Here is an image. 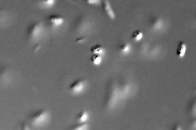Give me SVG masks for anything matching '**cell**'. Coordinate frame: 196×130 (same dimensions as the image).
I'll return each instance as SVG.
<instances>
[{"mask_svg":"<svg viewBox=\"0 0 196 130\" xmlns=\"http://www.w3.org/2000/svg\"><path fill=\"white\" fill-rule=\"evenodd\" d=\"M85 86L84 81L79 79L74 81L70 85V88L71 91L75 93H81L83 91Z\"/></svg>","mask_w":196,"mask_h":130,"instance_id":"1","label":"cell"},{"mask_svg":"<svg viewBox=\"0 0 196 130\" xmlns=\"http://www.w3.org/2000/svg\"><path fill=\"white\" fill-rule=\"evenodd\" d=\"M49 21L51 25L55 27H58L63 25L64 22V19L60 16L53 15L49 18Z\"/></svg>","mask_w":196,"mask_h":130,"instance_id":"2","label":"cell"},{"mask_svg":"<svg viewBox=\"0 0 196 130\" xmlns=\"http://www.w3.org/2000/svg\"><path fill=\"white\" fill-rule=\"evenodd\" d=\"M103 7L104 10L107 15L111 19H114L115 17V14L114 11L109 4V1L107 0H104L103 3Z\"/></svg>","mask_w":196,"mask_h":130,"instance_id":"3","label":"cell"},{"mask_svg":"<svg viewBox=\"0 0 196 130\" xmlns=\"http://www.w3.org/2000/svg\"><path fill=\"white\" fill-rule=\"evenodd\" d=\"M186 45L183 42H180L177 47L176 54L178 57H183L186 54Z\"/></svg>","mask_w":196,"mask_h":130,"instance_id":"4","label":"cell"},{"mask_svg":"<svg viewBox=\"0 0 196 130\" xmlns=\"http://www.w3.org/2000/svg\"><path fill=\"white\" fill-rule=\"evenodd\" d=\"M90 50L93 54L100 55L101 56L104 53L103 48L101 46L98 45H95L92 47Z\"/></svg>","mask_w":196,"mask_h":130,"instance_id":"5","label":"cell"},{"mask_svg":"<svg viewBox=\"0 0 196 130\" xmlns=\"http://www.w3.org/2000/svg\"><path fill=\"white\" fill-rule=\"evenodd\" d=\"M91 60L93 64L98 65L101 64L102 62V57L101 55L93 54L91 57Z\"/></svg>","mask_w":196,"mask_h":130,"instance_id":"6","label":"cell"},{"mask_svg":"<svg viewBox=\"0 0 196 130\" xmlns=\"http://www.w3.org/2000/svg\"><path fill=\"white\" fill-rule=\"evenodd\" d=\"M164 26V24L163 20L161 19H158L156 20L153 25V29L155 30L158 31L162 29Z\"/></svg>","mask_w":196,"mask_h":130,"instance_id":"7","label":"cell"},{"mask_svg":"<svg viewBox=\"0 0 196 130\" xmlns=\"http://www.w3.org/2000/svg\"><path fill=\"white\" fill-rule=\"evenodd\" d=\"M143 33L140 31H135L132 35V39L136 41H140L143 38Z\"/></svg>","mask_w":196,"mask_h":130,"instance_id":"8","label":"cell"},{"mask_svg":"<svg viewBox=\"0 0 196 130\" xmlns=\"http://www.w3.org/2000/svg\"><path fill=\"white\" fill-rule=\"evenodd\" d=\"M88 114L87 112L83 111L79 114L78 116V119L80 122L83 123L87 121L88 119Z\"/></svg>","mask_w":196,"mask_h":130,"instance_id":"9","label":"cell"},{"mask_svg":"<svg viewBox=\"0 0 196 130\" xmlns=\"http://www.w3.org/2000/svg\"><path fill=\"white\" fill-rule=\"evenodd\" d=\"M55 0H42V3L44 7L46 8H51L55 4Z\"/></svg>","mask_w":196,"mask_h":130,"instance_id":"10","label":"cell"},{"mask_svg":"<svg viewBox=\"0 0 196 130\" xmlns=\"http://www.w3.org/2000/svg\"><path fill=\"white\" fill-rule=\"evenodd\" d=\"M89 4L97 5L101 4V0H85Z\"/></svg>","mask_w":196,"mask_h":130,"instance_id":"11","label":"cell"},{"mask_svg":"<svg viewBox=\"0 0 196 130\" xmlns=\"http://www.w3.org/2000/svg\"><path fill=\"white\" fill-rule=\"evenodd\" d=\"M130 49V46L127 44L123 45L121 48V52L124 53H128L129 52Z\"/></svg>","mask_w":196,"mask_h":130,"instance_id":"12","label":"cell"},{"mask_svg":"<svg viewBox=\"0 0 196 130\" xmlns=\"http://www.w3.org/2000/svg\"><path fill=\"white\" fill-rule=\"evenodd\" d=\"M87 125L86 124H83L82 125L79 126L77 127L76 129L77 130H84L86 129L87 128Z\"/></svg>","mask_w":196,"mask_h":130,"instance_id":"13","label":"cell"}]
</instances>
